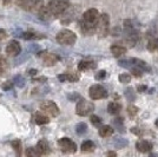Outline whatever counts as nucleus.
Masks as SVG:
<instances>
[{
    "label": "nucleus",
    "instance_id": "obj_32",
    "mask_svg": "<svg viewBox=\"0 0 158 157\" xmlns=\"http://www.w3.org/2000/svg\"><path fill=\"white\" fill-rule=\"evenodd\" d=\"M14 83L18 86H20V87H23V86L25 85V79L23 78L21 76H17V77L14 78Z\"/></svg>",
    "mask_w": 158,
    "mask_h": 157
},
{
    "label": "nucleus",
    "instance_id": "obj_1",
    "mask_svg": "<svg viewBox=\"0 0 158 157\" xmlns=\"http://www.w3.org/2000/svg\"><path fill=\"white\" fill-rule=\"evenodd\" d=\"M56 39L59 43L60 45H65V46H71L76 43L77 40V36L76 33L70 31V30H61L57 33L56 36Z\"/></svg>",
    "mask_w": 158,
    "mask_h": 157
},
{
    "label": "nucleus",
    "instance_id": "obj_44",
    "mask_svg": "<svg viewBox=\"0 0 158 157\" xmlns=\"http://www.w3.org/2000/svg\"><path fill=\"white\" fill-rule=\"evenodd\" d=\"M145 90H146V86H139L138 87L139 92H143V91H145Z\"/></svg>",
    "mask_w": 158,
    "mask_h": 157
},
{
    "label": "nucleus",
    "instance_id": "obj_14",
    "mask_svg": "<svg viewBox=\"0 0 158 157\" xmlns=\"http://www.w3.org/2000/svg\"><path fill=\"white\" fill-rule=\"evenodd\" d=\"M35 123L38 125H44V124H47L48 122H50V118H48V116L47 115H45V113H37L35 115Z\"/></svg>",
    "mask_w": 158,
    "mask_h": 157
},
{
    "label": "nucleus",
    "instance_id": "obj_4",
    "mask_svg": "<svg viewBox=\"0 0 158 157\" xmlns=\"http://www.w3.org/2000/svg\"><path fill=\"white\" fill-rule=\"evenodd\" d=\"M96 30L102 37H105L109 31V15L106 13H103L99 15L97 24H96Z\"/></svg>",
    "mask_w": 158,
    "mask_h": 157
},
{
    "label": "nucleus",
    "instance_id": "obj_48",
    "mask_svg": "<svg viewBox=\"0 0 158 157\" xmlns=\"http://www.w3.org/2000/svg\"><path fill=\"white\" fill-rule=\"evenodd\" d=\"M155 124H156V126H157V128H158V119H157V121H156V122H155Z\"/></svg>",
    "mask_w": 158,
    "mask_h": 157
},
{
    "label": "nucleus",
    "instance_id": "obj_8",
    "mask_svg": "<svg viewBox=\"0 0 158 157\" xmlns=\"http://www.w3.org/2000/svg\"><path fill=\"white\" fill-rule=\"evenodd\" d=\"M99 15L98 11L96 8H89L85 13L83 14V21L86 24H91V25H96L97 20H98Z\"/></svg>",
    "mask_w": 158,
    "mask_h": 157
},
{
    "label": "nucleus",
    "instance_id": "obj_26",
    "mask_svg": "<svg viewBox=\"0 0 158 157\" xmlns=\"http://www.w3.org/2000/svg\"><path fill=\"white\" fill-rule=\"evenodd\" d=\"M119 82L123 83V84H127V83L131 82V76L129 73H122L119 76Z\"/></svg>",
    "mask_w": 158,
    "mask_h": 157
},
{
    "label": "nucleus",
    "instance_id": "obj_28",
    "mask_svg": "<svg viewBox=\"0 0 158 157\" xmlns=\"http://www.w3.org/2000/svg\"><path fill=\"white\" fill-rule=\"evenodd\" d=\"M157 47H158V39H155V38L150 39L149 44H148V49H149L150 51H155Z\"/></svg>",
    "mask_w": 158,
    "mask_h": 157
},
{
    "label": "nucleus",
    "instance_id": "obj_10",
    "mask_svg": "<svg viewBox=\"0 0 158 157\" xmlns=\"http://www.w3.org/2000/svg\"><path fill=\"white\" fill-rule=\"evenodd\" d=\"M39 57L43 59V63L45 64V66H53L59 60V58L56 54H53V53L41 52L39 54Z\"/></svg>",
    "mask_w": 158,
    "mask_h": 157
},
{
    "label": "nucleus",
    "instance_id": "obj_37",
    "mask_svg": "<svg viewBox=\"0 0 158 157\" xmlns=\"http://www.w3.org/2000/svg\"><path fill=\"white\" fill-rule=\"evenodd\" d=\"M132 92H133L132 89H127V91H126V93H125V96L130 99V100H133V98H135V96L132 95Z\"/></svg>",
    "mask_w": 158,
    "mask_h": 157
},
{
    "label": "nucleus",
    "instance_id": "obj_20",
    "mask_svg": "<svg viewBox=\"0 0 158 157\" xmlns=\"http://www.w3.org/2000/svg\"><path fill=\"white\" fill-rule=\"evenodd\" d=\"M113 134V129H112L110 125H103L99 130V135L102 137H109Z\"/></svg>",
    "mask_w": 158,
    "mask_h": 157
},
{
    "label": "nucleus",
    "instance_id": "obj_22",
    "mask_svg": "<svg viewBox=\"0 0 158 157\" xmlns=\"http://www.w3.org/2000/svg\"><path fill=\"white\" fill-rule=\"evenodd\" d=\"M120 109H122L120 104H119V103H116V102H111L110 104L107 105V110H109V112L112 113V115L118 113V112L120 111Z\"/></svg>",
    "mask_w": 158,
    "mask_h": 157
},
{
    "label": "nucleus",
    "instance_id": "obj_15",
    "mask_svg": "<svg viewBox=\"0 0 158 157\" xmlns=\"http://www.w3.org/2000/svg\"><path fill=\"white\" fill-rule=\"evenodd\" d=\"M59 80L64 82V80H69V82H77L79 80V76L76 73H65V74H60Z\"/></svg>",
    "mask_w": 158,
    "mask_h": 157
},
{
    "label": "nucleus",
    "instance_id": "obj_19",
    "mask_svg": "<svg viewBox=\"0 0 158 157\" xmlns=\"http://www.w3.org/2000/svg\"><path fill=\"white\" fill-rule=\"evenodd\" d=\"M131 63L136 67H138L140 70H146V71H150V67L148 66V64L145 63L144 60H140V59H132Z\"/></svg>",
    "mask_w": 158,
    "mask_h": 157
},
{
    "label": "nucleus",
    "instance_id": "obj_3",
    "mask_svg": "<svg viewBox=\"0 0 158 157\" xmlns=\"http://www.w3.org/2000/svg\"><path fill=\"white\" fill-rule=\"evenodd\" d=\"M93 110H94V105L93 103L86 100L84 98H80L77 102V105H76V113L79 115V116H89L90 113H92Z\"/></svg>",
    "mask_w": 158,
    "mask_h": 157
},
{
    "label": "nucleus",
    "instance_id": "obj_25",
    "mask_svg": "<svg viewBox=\"0 0 158 157\" xmlns=\"http://www.w3.org/2000/svg\"><path fill=\"white\" fill-rule=\"evenodd\" d=\"M41 155L35 148H28L26 150V157H40Z\"/></svg>",
    "mask_w": 158,
    "mask_h": 157
},
{
    "label": "nucleus",
    "instance_id": "obj_38",
    "mask_svg": "<svg viewBox=\"0 0 158 157\" xmlns=\"http://www.w3.org/2000/svg\"><path fill=\"white\" fill-rule=\"evenodd\" d=\"M7 37V33L5 30H2V28H0V41H2L4 39H6Z\"/></svg>",
    "mask_w": 158,
    "mask_h": 157
},
{
    "label": "nucleus",
    "instance_id": "obj_41",
    "mask_svg": "<svg viewBox=\"0 0 158 157\" xmlns=\"http://www.w3.org/2000/svg\"><path fill=\"white\" fill-rule=\"evenodd\" d=\"M106 157H117V154H116L114 151H109V152L106 154Z\"/></svg>",
    "mask_w": 158,
    "mask_h": 157
},
{
    "label": "nucleus",
    "instance_id": "obj_46",
    "mask_svg": "<svg viewBox=\"0 0 158 157\" xmlns=\"http://www.w3.org/2000/svg\"><path fill=\"white\" fill-rule=\"evenodd\" d=\"M13 1H17V0H5V1H4V4H5V5H8V4L13 2Z\"/></svg>",
    "mask_w": 158,
    "mask_h": 157
},
{
    "label": "nucleus",
    "instance_id": "obj_45",
    "mask_svg": "<svg viewBox=\"0 0 158 157\" xmlns=\"http://www.w3.org/2000/svg\"><path fill=\"white\" fill-rule=\"evenodd\" d=\"M131 130H132V132H133V134H137V135H140V132H139L138 129H136V128H133V129H131Z\"/></svg>",
    "mask_w": 158,
    "mask_h": 157
},
{
    "label": "nucleus",
    "instance_id": "obj_27",
    "mask_svg": "<svg viewBox=\"0 0 158 157\" xmlns=\"http://www.w3.org/2000/svg\"><path fill=\"white\" fill-rule=\"evenodd\" d=\"M86 130H87V125H86L85 123H79V124H77V126H76V131H77L78 135L85 134Z\"/></svg>",
    "mask_w": 158,
    "mask_h": 157
},
{
    "label": "nucleus",
    "instance_id": "obj_17",
    "mask_svg": "<svg viewBox=\"0 0 158 157\" xmlns=\"http://www.w3.org/2000/svg\"><path fill=\"white\" fill-rule=\"evenodd\" d=\"M11 145H12V148H13V150H14V152H15L17 157L21 156V152H23V146H21V142H20L19 139H14V141H12Z\"/></svg>",
    "mask_w": 158,
    "mask_h": 157
},
{
    "label": "nucleus",
    "instance_id": "obj_29",
    "mask_svg": "<svg viewBox=\"0 0 158 157\" xmlns=\"http://www.w3.org/2000/svg\"><path fill=\"white\" fill-rule=\"evenodd\" d=\"M43 6H44V0H33L32 8H34L37 12H38Z\"/></svg>",
    "mask_w": 158,
    "mask_h": 157
},
{
    "label": "nucleus",
    "instance_id": "obj_21",
    "mask_svg": "<svg viewBox=\"0 0 158 157\" xmlns=\"http://www.w3.org/2000/svg\"><path fill=\"white\" fill-rule=\"evenodd\" d=\"M80 149L84 152H91V151L94 150V143L92 141H85V142H83Z\"/></svg>",
    "mask_w": 158,
    "mask_h": 157
},
{
    "label": "nucleus",
    "instance_id": "obj_40",
    "mask_svg": "<svg viewBox=\"0 0 158 157\" xmlns=\"http://www.w3.org/2000/svg\"><path fill=\"white\" fill-rule=\"evenodd\" d=\"M33 83H44V82H46V78L45 77H41V78H35L32 80Z\"/></svg>",
    "mask_w": 158,
    "mask_h": 157
},
{
    "label": "nucleus",
    "instance_id": "obj_43",
    "mask_svg": "<svg viewBox=\"0 0 158 157\" xmlns=\"http://www.w3.org/2000/svg\"><path fill=\"white\" fill-rule=\"evenodd\" d=\"M28 73H31V76H35L38 72H37V70H30V71H28Z\"/></svg>",
    "mask_w": 158,
    "mask_h": 157
},
{
    "label": "nucleus",
    "instance_id": "obj_23",
    "mask_svg": "<svg viewBox=\"0 0 158 157\" xmlns=\"http://www.w3.org/2000/svg\"><path fill=\"white\" fill-rule=\"evenodd\" d=\"M24 39L26 40H32V39H41L44 38L43 34H38V33H34V32H25L23 34Z\"/></svg>",
    "mask_w": 158,
    "mask_h": 157
},
{
    "label": "nucleus",
    "instance_id": "obj_5",
    "mask_svg": "<svg viewBox=\"0 0 158 157\" xmlns=\"http://www.w3.org/2000/svg\"><path fill=\"white\" fill-rule=\"evenodd\" d=\"M40 110L44 111L46 115L51 116V117H57L59 115V108L52 100H46L40 105Z\"/></svg>",
    "mask_w": 158,
    "mask_h": 157
},
{
    "label": "nucleus",
    "instance_id": "obj_47",
    "mask_svg": "<svg viewBox=\"0 0 158 157\" xmlns=\"http://www.w3.org/2000/svg\"><path fill=\"white\" fill-rule=\"evenodd\" d=\"M150 157H158V155H156V154H151V156Z\"/></svg>",
    "mask_w": 158,
    "mask_h": 157
},
{
    "label": "nucleus",
    "instance_id": "obj_39",
    "mask_svg": "<svg viewBox=\"0 0 158 157\" xmlns=\"http://www.w3.org/2000/svg\"><path fill=\"white\" fill-rule=\"evenodd\" d=\"M131 64V60H119V65L120 66H129Z\"/></svg>",
    "mask_w": 158,
    "mask_h": 157
},
{
    "label": "nucleus",
    "instance_id": "obj_6",
    "mask_svg": "<svg viewBox=\"0 0 158 157\" xmlns=\"http://www.w3.org/2000/svg\"><path fill=\"white\" fill-rule=\"evenodd\" d=\"M59 146L60 149L66 152V154H74L77 151V145L70 138H60L59 139Z\"/></svg>",
    "mask_w": 158,
    "mask_h": 157
},
{
    "label": "nucleus",
    "instance_id": "obj_42",
    "mask_svg": "<svg viewBox=\"0 0 158 157\" xmlns=\"http://www.w3.org/2000/svg\"><path fill=\"white\" fill-rule=\"evenodd\" d=\"M69 98L71 99V100H76V99L78 98V99H80V97H79L77 93H73V96H69Z\"/></svg>",
    "mask_w": 158,
    "mask_h": 157
},
{
    "label": "nucleus",
    "instance_id": "obj_30",
    "mask_svg": "<svg viewBox=\"0 0 158 157\" xmlns=\"http://www.w3.org/2000/svg\"><path fill=\"white\" fill-rule=\"evenodd\" d=\"M91 123H92L94 126H99V125L102 124V118L98 117V116H96V115H92V116H91Z\"/></svg>",
    "mask_w": 158,
    "mask_h": 157
},
{
    "label": "nucleus",
    "instance_id": "obj_7",
    "mask_svg": "<svg viewBox=\"0 0 158 157\" xmlns=\"http://www.w3.org/2000/svg\"><path fill=\"white\" fill-rule=\"evenodd\" d=\"M89 93H90V97L92 99H94V100L102 99L107 96V92H106V90L104 89V86L99 85V84H96V85L91 86Z\"/></svg>",
    "mask_w": 158,
    "mask_h": 157
},
{
    "label": "nucleus",
    "instance_id": "obj_11",
    "mask_svg": "<svg viewBox=\"0 0 158 157\" xmlns=\"http://www.w3.org/2000/svg\"><path fill=\"white\" fill-rule=\"evenodd\" d=\"M136 148L140 152H149L152 150V143L149 141H139L138 143L136 144Z\"/></svg>",
    "mask_w": 158,
    "mask_h": 157
},
{
    "label": "nucleus",
    "instance_id": "obj_33",
    "mask_svg": "<svg viewBox=\"0 0 158 157\" xmlns=\"http://www.w3.org/2000/svg\"><path fill=\"white\" fill-rule=\"evenodd\" d=\"M12 86H13V83L12 82H5L2 85H1V87H2V90H5V91H7V90H10V89H12Z\"/></svg>",
    "mask_w": 158,
    "mask_h": 157
},
{
    "label": "nucleus",
    "instance_id": "obj_12",
    "mask_svg": "<svg viewBox=\"0 0 158 157\" xmlns=\"http://www.w3.org/2000/svg\"><path fill=\"white\" fill-rule=\"evenodd\" d=\"M35 149L39 151L40 155H46L50 152V146H48V143H47L45 139H41L38 142L37 144V146H35Z\"/></svg>",
    "mask_w": 158,
    "mask_h": 157
},
{
    "label": "nucleus",
    "instance_id": "obj_34",
    "mask_svg": "<svg viewBox=\"0 0 158 157\" xmlns=\"http://www.w3.org/2000/svg\"><path fill=\"white\" fill-rule=\"evenodd\" d=\"M131 73L132 74H135L136 77H142V70L138 69V67H133L131 70Z\"/></svg>",
    "mask_w": 158,
    "mask_h": 157
},
{
    "label": "nucleus",
    "instance_id": "obj_35",
    "mask_svg": "<svg viewBox=\"0 0 158 157\" xmlns=\"http://www.w3.org/2000/svg\"><path fill=\"white\" fill-rule=\"evenodd\" d=\"M105 77H106V72L104 71V70H100V71L97 73V76H96V79L100 80V79H104Z\"/></svg>",
    "mask_w": 158,
    "mask_h": 157
},
{
    "label": "nucleus",
    "instance_id": "obj_16",
    "mask_svg": "<svg viewBox=\"0 0 158 157\" xmlns=\"http://www.w3.org/2000/svg\"><path fill=\"white\" fill-rule=\"evenodd\" d=\"M94 67V63L90 62V60H81L78 64V69L80 71H86V70H90Z\"/></svg>",
    "mask_w": 158,
    "mask_h": 157
},
{
    "label": "nucleus",
    "instance_id": "obj_13",
    "mask_svg": "<svg viewBox=\"0 0 158 157\" xmlns=\"http://www.w3.org/2000/svg\"><path fill=\"white\" fill-rule=\"evenodd\" d=\"M111 52L114 57H122V56H124L126 53V49L124 46H120V45H112Z\"/></svg>",
    "mask_w": 158,
    "mask_h": 157
},
{
    "label": "nucleus",
    "instance_id": "obj_31",
    "mask_svg": "<svg viewBox=\"0 0 158 157\" xmlns=\"http://www.w3.org/2000/svg\"><path fill=\"white\" fill-rule=\"evenodd\" d=\"M127 112H129V115L133 117V116H136L137 115V112H138V108L137 106H135V105H130L129 108H127Z\"/></svg>",
    "mask_w": 158,
    "mask_h": 157
},
{
    "label": "nucleus",
    "instance_id": "obj_9",
    "mask_svg": "<svg viewBox=\"0 0 158 157\" xmlns=\"http://www.w3.org/2000/svg\"><path fill=\"white\" fill-rule=\"evenodd\" d=\"M21 52V46L18 40H11L6 46V53L11 57H17Z\"/></svg>",
    "mask_w": 158,
    "mask_h": 157
},
{
    "label": "nucleus",
    "instance_id": "obj_18",
    "mask_svg": "<svg viewBox=\"0 0 158 157\" xmlns=\"http://www.w3.org/2000/svg\"><path fill=\"white\" fill-rule=\"evenodd\" d=\"M38 14H39L40 19H43V20H48L51 18V15H52L51 12H50V10H48L46 6L41 7L39 11H38Z\"/></svg>",
    "mask_w": 158,
    "mask_h": 157
},
{
    "label": "nucleus",
    "instance_id": "obj_2",
    "mask_svg": "<svg viewBox=\"0 0 158 157\" xmlns=\"http://www.w3.org/2000/svg\"><path fill=\"white\" fill-rule=\"evenodd\" d=\"M69 6H70L69 0H51L48 2L47 8L50 10L52 15H59V14L64 13L69 8Z\"/></svg>",
    "mask_w": 158,
    "mask_h": 157
},
{
    "label": "nucleus",
    "instance_id": "obj_36",
    "mask_svg": "<svg viewBox=\"0 0 158 157\" xmlns=\"http://www.w3.org/2000/svg\"><path fill=\"white\" fill-rule=\"evenodd\" d=\"M7 63H6V59L4 58L1 54H0V70H4L6 67Z\"/></svg>",
    "mask_w": 158,
    "mask_h": 157
},
{
    "label": "nucleus",
    "instance_id": "obj_24",
    "mask_svg": "<svg viewBox=\"0 0 158 157\" xmlns=\"http://www.w3.org/2000/svg\"><path fill=\"white\" fill-rule=\"evenodd\" d=\"M15 2H17L21 8H24V10H30V8H32L33 0H17Z\"/></svg>",
    "mask_w": 158,
    "mask_h": 157
}]
</instances>
